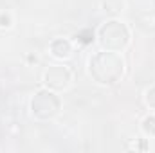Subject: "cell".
Listing matches in <instances>:
<instances>
[{
  "mask_svg": "<svg viewBox=\"0 0 155 153\" xmlns=\"http://www.w3.org/2000/svg\"><path fill=\"white\" fill-rule=\"evenodd\" d=\"M124 60L114 50H97L88 58V74L97 85L112 86L124 76Z\"/></svg>",
  "mask_w": 155,
  "mask_h": 153,
  "instance_id": "cell-1",
  "label": "cell"
},
{
  "mask_svg": "<svg viewBox=\"0 0 155 153\" xmlns=\"http://www.w3.org/2000/svg\"><path fill=\"white\" fill-rule=\"evenodd\" d=\"M96 38L101 49L105 50H114V52H121L130 45V29L128 25L119 20V18H110L107 22H103L97 31H96Z\"/></svg>",
  "mask_w": 155,
  "mask_h": 153,
  "instance_id": "cell-2",
  "label": "cell"
},
{
  "mask_svg": "<svg viewBox=\"0 0 155 153\" xmlns=\"http://www.w3.org/2000/svg\"><path fill=\"white\" fill-rule=\"evenodd\" d=\"M29 110L36 121H52L61 110V99L54 90L43 86L33 94Z\"/></svg>",
  "mask_w": 155,
  "mask_h": 153,
  "instance_id": "cell-3",
  "label": "cell"
},
{
  "mask_svg": "<svg viewBox=\"0 0 155 153\" xmlns=\"http://www.w3.org/2000/svg\"><path fill=\"white\" fill-rule=\"evenodd\" d=\"M72 83V72L65 65H51L43 72V85L54 92H63Z\"/></svg>",
  "mask_w": 155,
  "mask_h": 153,
  "instance_id": "cell-4",
  "label": "cell"
},
{
  "mask_svg": "<svg viewBox=\"0 0 155 153\" xmlns=\"http://www.w3.org/2000/svg\"><path fill=\"white\" fill-rule=\"evenodd\" d=\"M72 50H74V47H72V41L67 38H54L51 41V45H49V52H51V56L52 58H56V60H69L71 56H72Z\"/></svg>",
  "mask_w": 155,
  "mask_h": 153,
  "instance_id": "cell-5",
  "label": "cell"
},
{
  "mask_svg": "<svg viewBox=\"0 0 155 153\" xmlns=\"http://www.w3.org/2000/svg\"><path fill=\"white\" fill-rule=\"evenodd\" d=\"M101 9L112 18H116L124 9V0H101Z\"/></svg>",
  "mask_w": 155,
  "mask_h": 153,
  "instance_id": "cell-6",
  "label": "cell"
},
{
  "mask_svg": "<svg viewBox=\"0 0 155 153\" xmlns=\"http://www.w3.org/2000/svg\"><path fill=\"white\" fill-rule=\"evenodd\" d=\"M141 132H143V135L144 137H155V115H146L144 119H143V122H141Z\"/></svg>",
  "mask_w": 155,
  "mask_h": 153,
  "instance_id": "cell-7",
  "label": "cell"
},
{
  "mask_svg": "<svg viewBox=\"0 0 155 153\" xmlns=\"http://www.w3.org/2000/svg\"><path fill=\"white\" fill-rule=\"evenodd\" d=\"M144 103H146V106L150 110H155V85L150 86V88H146V92H144Z\"/></svg>",
  "mask_w": 155,
  "mask_h": 153,
  "instance_id": "cell-8",
  "label": "cell"
},
{
  "mask_svg": "<svg viewBox=\"0 0 155 153\" xmlns=\"http://www.w3.org/2000/svg\"><path fill=\"white\" fill-rule=\"evenodd\" d=\"M13 25V15L9 11H0V29H9Z\"/></svg>",
  "mask_w": 155,
  "mask_h": 153,
  "instance_id": "cell-9",
  "label": "cell"
}]
</instances>
